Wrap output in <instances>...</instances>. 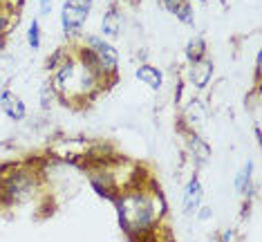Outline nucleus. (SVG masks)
Returning <instances> with one entry per match:
<instances>
[{
	"mask_svg": "<svg viewBox=\"0 0 262 242\" xmlns=\"http://www.w3.org/2000/svg\"><path fill=\"white\" fill-rule=\"evenodd\" d=\"M119 222L123 231L133 238L152 235L159 229L166 215V202L159 188L146 186H130L117 197Z\"/></svg>",
	"mask_w": 262,
	"mask_h": 242,
	"instance_id": "nucleus-1",
	"label": "nucleus"
},
{
	"mask_svg": "<svg viewBox=\"0 0 262 242\" xmlns=\"http://www.w3.org/2000/svg\"><path fill=\"white\" fill-rule=\"evenodd\" d=\"M103 85V81L92 70H88L83 63L76 61V56H72L68 63L54 70V79H52L54 92L58 97H63L65 101H88Z\"/></svg>",
	"mask_w": 262,
	"mask_h": 242,
	"instance_id": "nucleus-2",
	"label": "nucleus"
},
{
	"mask_svg": "<svg viewBox=\"0 0 262 242\" xmlns=\"http://www.w3.org/2000/svg\"><path fill=\"white\" fill-rule=\"evenodd\" d=\"M40 182L38 175L32 168H16L11 166V173L5 175L3 180V191H0V204L3 206H14V204H23L29 202L34 195L38 193Z\"/></svg>",
	"mask_w": 262,
	"mask_h": 242,
	"instance_id": "nucleus-3",
	"label": "nucleus"
},
{
	"mask_svg": "<svg viewBox=\"0 0 262 242\" xmlns=\"http://www.w3.org/2000/svg\"><path fill=\"white\" fill-rule=\"evenodd\" d=\"M81 45H85L88 50H92L97 54L101 70H103L105 83H110L112 79H117V70H119V52L117 47L105 40L101 34H88V36L81 38Z\"/></svg>",
	"mask_w": 262,
	"mask_h": 242,
	"instance_id": "nucleus-4",
	"label": "nucleus"
},
{
	"mask_svg": "<svg viewBox=\"0 0 262 242\" xmlns=\"http://www.w3.org/2000/svg\"><path fill=\"white\" fill-rule=\"evenodd\" d=\"M90 11L92 9H81V7H74L70 3H63L61 7V27L65 32V36H79L83 25L90 18Z\"/></svg>",
	"mask_w": 262,
	"mask_h": 242,
	"instance_id": "nucleus-5",
	"label": "nucleus"
},
{
	"mask_svg": "<svg viewBox=\"0 0 262 242\" xmlns=\"http://www.w3.org/2000/svg\"><path fill=\"white\" fill-rule=\"evenodd\" d=\"M202 197H204V186H202L200 177L193 175L186 182L184 191H182V213L186 217L195 215V213H198V209L202 206Z\"/></svg>",
	"mask_w": 262,
	"mask_h": 242,
	"instance_id": "nucleus-6",
	"label": "nucleus"
},
{
	"mask_svg": "<svg viewBox=\"0 0 262 242\" xmlns=\"http://www.w3.org/2000/svg\"><path fill=\"white\" fill-rule=\"evenodd\" d=\"M213 61L208 56L204 58H198V61H190L188 63V81L193 87H198V90H204V87L211 83L213 79Z\"/></svg>",
	"mask_w": 262,
	"mask_h": 242,
	"instance_id": "nucleus-7",
	"label": "nucleus"
},
{
	"mask_svg": "<svg viewBox=\"0 0 262 242\" xmlns=\"http://www.w3.org/2000/svg\"><path fill=\"white\" fill-rule=\"evenodd\" d=\"M0 110L9 117L11 121H23L27 117V105L14 90H3L0 92Z\"/></svg>",
	"mask_w": 262,
	"mask_h": 242,
	"instance_id": "nucleus-8",
	"label": "nucleus"
},
{
	"mask_svg": "<svg viewBox=\"0 0 262 242\" xmlns=\"http://www.w3.org/2000/svg\"><path fill=\"white\" fill-rule=\"evenodd\" d=\"M162 7L172 14L182 25H188L193 27L195 25V11H193V3L190 0H159Z\"/></svg>",
	"mask_w": 262,
	"mask_h": 242,
	"instance_id": "nucleus-9",
	"label": "nucleus"
},
{
	"mask_svg": "<svg viewBox=\"0 0 262 242\" xmlns=\"http://www.w3.org/2000/svg\"><path fill=\"white\" fill-rule=\"evenodd\" d=\"M121 29H123V16L117 7H110L101 18V36L105 40H115L121 36Z\"/></svg>",
	"mask_w": 262,
	"mask_h": 242,
	"instance_id": "nucleus-10",
	"label": "nucleus"
},
{
	"mask_svg": "<svg viewBox=\"0 0 262 242\" xmlns=\"http://www.w3.org/2000/svg\"><path fill=\"white\" fill-rule=\"evenodd\" d=\"M135 79L141 81L144 85H148L150 90H159L164 85V74L159 68L150 65V63H139L135 70Z\"/></svg>",
	"mask_w": 262,
	"mask_h": 242,
	"instance_id": "nucleus-11",
	"label": "nucleus"
},
{
	"mask_svg": "<svg viewBox=\"0 0 262 242\" xmlns=\"http://www.w3.org/2000/svg\"><path fill=\"white\" fill-rule=\"evenodd\" d=\"M251 180H253V162L249 159L247 164L242 166V170L235 175V191L240 193V195H249V193L253 191V186H251Z\"/></svg>",
	"mask_w": 262,
	"mask_h": 242,
	"instance_id": "nucleus-12",
	"label": "nucleus"
},
{
	"mask_svg": "<svg viewBox=\"0 0 262 242\" xmlns=\"http://www.w3.org/2000/svg\"><path fill=\"white\" fill-rule=\"evenodd\" d=\"M186 146H188L190 155L198 159V164H206L208 162V157H211V148H208L206 141L202 137H198V135H190L188 141H186Z\"/></svg>",
	"mask_w": 262,
	"mask_h": 242,
	"instance_id": "nucleus-13",
	"label": "nucleus"
},
{
	"mask_svg": "<svg viewBox=\"0 0 262 242\" xmlns=\"http://www.w3.org/2000/svg\"><path fill=\"white\" fill-rule=\"evenodd\" d=\"M206 40L202 38V36H195V38H190L188 43H186V50H184V56H186V61H198V58H204L206 56Z\"/></svg>",
	"mask_w": 262,
	"mask_h": 242,
	"instance_id": "nucleus-14",
	"label": "nucleus"
},
{
	"mask_svg": "<svg viewBox=\"0 0 262 242\" xmlns=\"http://www.w3.org/2000/svg\"><path fill=\"white\" fill-rule=\"evenodd\" d=\"M72 56H74V52H68L65 47H61V50H56L54 54L50 56V61H47V68H50V70H58L63 63H68Z\"/></svg>",
	"mask_w": 262,
	"mask_h": 242,
	"instance_id": "nucleus-15",
	"label": "nucleus"
},
{
	"mask_svg": "<svg viewBox=\"0 0 262 242\" xmlns=\"http://www.w3.org/2000/svg\"><path fill=\"white\" fill-rule=\"evenodd\" d=\"M40 23L34 18L32 23H29V27H27V43L32 50H40Z\"/></svg>",
	"mask_w": 262,
	"mask_h": 242,
	"instance_id": "nucleus-16",
	"label": "nucleus"
},
{
	"mask_svg": "<svg viewBox=\"0 0 262 242\" xmlns=\"http://www.w3.org/2000/svg\"><path fill=\"white\" fill-rule=\"evenodd\" d=\"M38 11H40V16H50L52 14V0H38Z\"/></svg>",
	"mask_w": 262,
	"mask_h": 242,
	"instance_id": "nucleus-17",
	"label": "nucleus"
},
{
	"mask_svg": "<svg viewBox=\"0 0 262 242\" xmlns=\"http://www.w3.org/2000/svg\"><path fill=\"white\" fill-rule=\"evenodd\" d=\"M65 3L74 5V7H81V9H92L94 0H65Z\"/></svg>",
	"mask_w": 262,
	"mask_h": 242,
	"instance_id": "nucleus-18",
	"label": "nucleus"
},
{
	"mask_svg": "<svg viewBox=\"0 0 262 242\" xmlns=\"http://www.w3.org/2000/svg\"><path fill=\"white\" fill-rule=\"evenodd\" d=\"M195 215H198L200 220H208V217L213 215V211H211V206H200L198 213H195Z\"/></svg>",
	"mask_w": 262,
	"mask_h": 242,
	"instance_id": "nucleus-19",
	"label": "nucleus"
},
{
	"mask_svg": "<svg viewBox=\"0 0 262 242\" xmlns=\"http://www.w3.org/2000/svg\"><path fill=\"white\" fill-rule=\"evenodd\" d=\"M9 166H0V191H3V180H5V170Z\"/></svg>",
	"mask_w": 262,
	"mask_h": 242,
	"instance_id": "nucleus-20",
	"label": "nucleus"
},
{
	"mask_svg": "<svg viewBox=\"0 0 262 242\" xmlns=\"http://www.w3.org/2000/svg\"><path fill=\"white\" fill-rule=\"evenodd\" d=\"M222 242H231V231H224L222 233Z\"/></svg>",
	"mask_w": 262,
	"mask_h": 242,
	"instance_id": "nucleus-21",
	"label": "nucleus"
},
{
	"mask_svg": "<svg viewBox=\"0 0 262 242\" xmlns=\"http://www.w3.org/2000/svg\"><path fill=\"white\" fill-rule=\"evenodd\" d=\"M157 242H172V240H157Z\"/></svg>",
	"mask_w": 262,
	"mask_h": 242,
	"instance_id": "nucleus-22",
	"label": "nucleus"
},
{
	"mask_svg": "<svg viewBox=\"0 0 262 242\" xmlns=\"http://www.w3.org/2000/svg\"><path fill=\"white\" fill-rule=\"evenodd\" d=\"M0 5H5V0H0Z\"/></svg>",
	"mask_w": 262,
	"mask_h": 242,
	"instance_id": "nucleus-23",
	"label": "nucleus"
}]
</instances>
